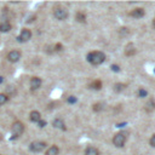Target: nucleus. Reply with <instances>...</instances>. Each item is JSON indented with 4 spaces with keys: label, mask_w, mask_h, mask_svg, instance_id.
Instances as JSON below:
<instances>
[{
    "label": "nucleus",
    "mask_w": 155,
    "mask_h": 155,
    "mask_svg": "<svg viewBox=\"0 0 155 155\" xmlns=\"http://www.w3.org/2000/svg\"><path fill=\"white\" fill-rule=\"evenodd\" d=\"M149 143H150V145H151V147H154V148H155V135H153V137L150 138Z\"/></svg>",
    "instance_id": "obj_23"
},
{
    "label": "nucleus",
    "mask_w": 155,
    "mask_h": 155,
    "mask_svg": "<svg viewBox=\"0 0 155 155\" xmlns=\"http://www.w3.org/2000/svg\"><path fill=\"white\" fill-rule=\"evenodd\" d=\"M125 53H126V56H132V55L136 53V48H135L133 44H128V45L126 46V48H125Z\"/></svg>",
    "instance_id": "obj_14"
},
{
    "label": "nucleus",
    "mask_w": 155,
    "mask_h": 155,
    "mask_svg": "<svg viewBox=\"0 0 155 155\" xmlns=\"http://www.w3.org/2000/svg\"><path fill=\"white\" fill-rule=\"evenodd\" d=\"M7 101H9V96L5 95V93H0V105L5 104Z\"/></svg>",
    "instance_id": "obj_19"
},
{
    "label": "nucleus",
    "mask_w": 155,
    "mask_h": 155,
    "mask_svg": "<svg viewBox=\"0 0 155 155\" xmlns=\"http://www.w3.org/2000/svg\"><path fill=\"white\" fill-rule=\"evenodd\" d=\"M75 18H76V21H79V22H81V23H84L85 20H86V16H85L84 12H78L76 16H75Z\"/></svg>",
    "instance_id": "obj_18"
},
{
    "label": "nucleus",
    "mask_w": 155,
    "mask_h": 155,
    "mask_svg": "<svg viewBox=\"0 0 155 155\" xmlns=\"http://www.w3.org/2000/svg\"><path fill=\"white\" fill-rule=\"evenodd\" d=\"M41 84H43L41 79L38 78V76H34V78L30 79V88L33 90V91H35V90H39L40 86H41Z\"/></svg>",
    "instance_id": "obj_8"
},
{
    "label": "nucleus",
    "mask_w": 155,
    "mask_h": 155,
    "mask_svg": "<svg viewBox=\"0 0 155 155\" xmlns=\"http://www.w3.org/2000/svg\"><path fill=\"white\" fill-rule=\"evenodd\" d=\"M4 81V79H3V76H0V83H3Z\"/></svg>",
    "instance_id": "obj_28"
},
{
    "label": "nucleus",
    "mask_w": 155,
    "mask_h": 155,
    "mask_svg": "<svg viewBox=\"0 0 155 155\" xmlns=\"http://www.w3.org/2000/svg\"><path fill=\"white\" fill-rule=\"evenodd\" d=\"M53 15H55V17H56L57 20H60V21H64V20L68 17V12L64 10V9H62V7H58V9H56L55 12H53Z\"/></svg>",
    "instance_id": "obj_5"
},
{
    "label": "nucleus",
    "mask_w": 155,
    "mask_h": 155,
    "mask_svg": "<svg viewBox=\"0 0 155 155\" xmlns=\"http://www.w3.org/2000/svg\"><path fill=\"white\" fill-rule=\"evenodd\" d=\"M90 87L93 88V90H101L102 88V83L100 80H95L91 83V85H90Z\"/></svg>",
    "instance_id": "obj_16"
},
{
    "label": "nucleus",
    "mask_w": 155,
    "mask_h": 155,
    "mask_svg": "<svg viewBox=\"0 0 155 155\" xmlns=\"http://www.w3.org/2000/svg\"><path fill=\"white\" fill-rule=\"evenodd\" d=\"M130 16H131V17H135V18H141L144 16V10L143 9H135L130 12Z\"/></svg>",
    "instance_id": "obj_9"
},
{
    "label": "nucleus",
    "mask_w": 155,
    "mask_h": 155,
    "mask_svg": "<svg viewBox=\"0 0 155 155\" xmlns=\"http://www.w3.org/2000/svg\"><path fill=\"white\" fill-rule=\"evenodd\" d=\"M85 155H100V151L97 150L95 147H88L85 150Z\"/></svg>",
    "instance_id": "obj_15"
},
{
    "label": "nucleus",
    "mask_w": 155,
    "mask_h": 155,
    "mask_svg": "<svg viewBox=\"0 0 155 155\" xmlns=\"http://www.w3.org/2000/svg\"><path fill=\"white\" fill-rule=\"evenodd\" d=\"M11 30V24L6 21H3L0 23V32H3V33H6V32Z\"/></svg>",
    "instance_id": "obj_11"
},
{
    "label": "nucleus",
    "mask_w": 155,
    "mask_h": 155,
    "mask_svg": "<svg viewBox=\"0 0 155 155\" xmlns=\"http://www.w3.org/2000/svg\"><path fill=\"white\" fill-rule=\"evenodd\" d=\"M112 69L114 70V72H119L120 69H119V67L118 66H115V64H113V66H112Z\"/></svg>",
    "instance_id": "obj_27"
},
{
    "label": "nucleus",
    "mask_w": 155,
    "mask_h": 155,
    "mask_svg": "<svg viewBox=\"0 0 155 155\" xmlns=\"http://www.w3.org/2000/svg\"><path fill=\"white\" fill-rule=\"evenodd\" d=\"M21 52L20 51H16V50H13V51H10L9 53H7V60H9L10 62H12V63H16V62H18L20 60H21Z\"/></svg>",
    "instance_id": "obj_6"
},
{
    "label": "nucleus",
    "mask_w": 155,
    "mask_h": 155,
    "mask_svg": "<svg viewBox=\"0 0 155 155\" xmlns=\"http://www.w3.org/2000/svg\"><path fill=\"white\" fill-rule=\"evenodd\" d=\"M87 61L93 66H100L105 61V55L101 51H93L87 55Z\"/></svg>",
    "instance_id": "obj_1"
},
{
    "label": "nucleus",
    "mask_w": 155,
    "mask_h": 155,
    "mask_svg": "<svg viewBox=\"0 0 155 155\" xmlns=\"http://www.w3.org/2000/svg\"><path fill=\"white\" fill-rule=\"evenodd\" d=\"M55 47H56V48H55V51H62V47H63V46H62L61 44H57Z\"/></svg>",
    "instance_id": "obj_24"
},
{
    "label": "nucleus",
    "mask_w": 155,
    "mask_h": 155,
    "mask_svg": "<svg viewBox=\"0 0 155 155\" xmlns=\"http://www.w3.org/2000/svg\"><path fill=\"white\" fill-rule=\"evenodd\" d=\"M68 103H70V104H73V103H75L76 102V97H74V96H70V97H68Z\"/></svg>",
    "instance_id": "obj_22"
},
{
    "label": "nucleus",
    "mask_w": 155,
    "mask_h": 155,
    "mask_svg": "<svg viewBox=\"0 0 155 155\" xmlns=\"http://www.w3.org/2000/svg\"><path fill=\"white\" fill-rule=\"evenodd\" d=\"M58 153H60V149L57 148L56 145H51L50 148L46 150L45 155H58Z\"/></svg>",
    "instance_id": "obj_12"
},
{
    "label": "nucleus",
    "mask_w": 155,
    "mask_h": 155,
    "mask_svg": "<svg viewBox=\"0 0 155 155\" xmlns=\"http://www.w3.org/2000/svg\"><path fill=\"white\" fill-rule=\"evenodd\" d=\"M52 125H53V127H56V128L66 130V127H64V122H63L62 119H55L53 122H52Z\"/></svg>",
    "instance_id": "obj_13"
},
{
    "label": "nucleus",
    "mask_w": 155,
    "mask_h": 155,
    "mask_svg": "<svg viewBox=\"0 0 155 155\" xmlns=\"http://www.w3.org/2000/svg\"><path fill=\"white\" fill-rule=\"evenodd\" d=\"M24 131V126L21 121H15L12 126H11V132L13 135V137H20Z\"/></svg>",
    "instance_id": "obj_2"
},
{
    "label": "nucleus",
    "mask_w": 155,
    "mask_h": 155,
    "mask_svg": "<svg viewBox=\"0 0 155 155\" xmlns=\"http://www.w3.org/2000/svg\"><path fill=\"white\" fill-rule=\"evenodd\" d=\"M93 110H95V112L102 110V104H101V103H96V104L93 105Z\"/></svg>",
    "instance_id": "obj_21"
},
{
    "label": "nucleus",
    "mask_w": 155,
    "mask_h": 155,
    "mask_svg": "<svg viewBox=\"0 0 155 155\" xmlns=\"http://www.w3.org/2000/svg\"><path fill=\"white\" fill-rule=\"evenodd\" d=\"M126 87V85L125 84H115V86H114V90H115L116 92H120V91H122Z\"/></svg>",
    "instance_id": "obj_20"
},
{
    "label": "nucleus",
    "mask_w": 155,
    "mask_h": 155,
    "mask_svg": "<svg viewBox=\"0 0 155 155\" xmlns=\"http://www.w3.org/2000/svg\"><path fill=\"white\" fill-rule=\"evenodd\" d=\"M125 142H126V135H125V133H122V132L116 133L115 136H114V138H113V143H114V145H115V147H119V148L124 147Z\"/></svg>",
    "instance_id": "obj_3"
},
{
    "label": "nucleus",
    "mask_w": 155,
    "mask_h": 155,
    "mask_svg": "<svg viewBox=\"0 0 155 155\" xmlns=\"http://www.w3.org/2000/svg\"><path fill=\"white\" fill-rule=\"evenodd\" d=\"M30 38H32V32L29 29H23L21 32V35L18 36V41L26 43V41H28V40H30Z\"/></svg>",
    "instance_id": "obj_7"
},
{
    "label": "nucleus",
    "mask_w": 155,
    "mask_h": 155,
    "mask_svg": "<svg viewBox=\"0 0 155 155\" xmlns=\"http://www.w3.org/2000/svg\"><path fill=\"white\" fill-rule=\"evenodd\" d=\"M154 108H155V102H154L153 100H150L148 103L145 104V110H147V112H151Z\"/></svg>",
    "instance_id": "obj_17"
},
{
    "label": "nucleus",
    "mask_w": 155,
    "mask_h": 155,
    "mask_svg": "<svg viewBox=\"0 0 155 155\" xmlns=\"http://www.w3.org/2000/svg\"><path fill=\"white\" fill-rule=\"evenodd\" d=\"M29 119H30V121H33V122H39L40 120H41V115H40V113H39V112L33 110V112L30 113Z\"/></svg>",
    "instance_id": "obj_10"
},
{
    "label": "nucleus",
    "mask_w": 155,
    "mask_h": 155,
    "mask_svg": "<svg viewBox=\"0 0 155 155\" xmlns=\"http://www.w3.org/2000/svg\"><path fill=\"white\" fill-rule=\"evenodd\" d=\"M45 148H46V143L45 142H39V141L30 143V145H29L30 151H33V153H40V151H43Z\"/></svg>",
    "instance_id": "obj_4"
},
{
    "label": "nucleus",
    "mask_w": 155,
    "mask_h": 155,
    "mask_svg": "<svg viewBox=\"0 0 155 155\" xmlns=\"http://www.w3.org/2000/svg\"><path fill=\"white\" fill-rule=\"evenodd\" d=\"M153 26L155 27V18H154V21H153Z\"/></svg>",
    "instance_id": "obj_29"
},
{
    "label": "nucleus",
    "mask_w": 155,
    "mask_h": 155,
    "mask_svg": "<svg viewBox=\"0 0 155 155\" xmlns=\"http://www.w3.org/2000/svg\"><path fill=\"white\" fill-rule=\"evenodd\" d=\"M38 124H39V126H40V127H44V126L46 125V122H45V121H43V120H40V121L38 122Z\"/></svg>",
    "instance_id": "obj_26"
},
{
    "label": "nucleus",
    "mask_w": 155,
    "mask_h": 155,
    "mask_svg": "<svg viewBox=\"0 0 155 155\" xmlns=\"http://www.w3.org/2000/svg\"><path fill=\"white\" fill-rule=\"evenodd\" d=\"M138 95L143 97V96H145V95H147V92L144 91V90H140V91H138Z\"/></svg>",
    "instance_id": "obj_25"
}]
</instances>
